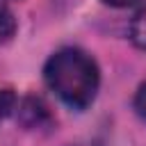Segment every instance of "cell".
I'll use <instances>...</instances> for the list:
<instances>
[{"mask_svg": "<svg viewBox=\"0 0 146 146\" xmlns=\"http://www.w3.org/2000/svg\"><path fill=\"white\" fill-rule=\"evenodd\" d=\"M43 80L66 107L82 112L96 100L100 87V68L87 50L66 46L46 59Z\"/></svg>", "mask_w": 146, "mask_h": 146, "instance_id": "obj_1", "label": "cell"}, {"mask_svg": "<svg viewBox=\"0 0 146 146\" xmlns=\"http://www.w3.org/2000/svg\"><path fill=\"white\" fill-rule=\"evenodd\" d=\"M16 119L25 130H50L55 125L50 107L39 96H25L16 105Z\"/></svg>", "mask_w": 146, "mask_h": 146, "instance_id": "obj_2", "label": "cell"}, {"mask_svg": "<svg viewBox=\"0 0 146 146\" xmlns=\"http://www.w3.org/2000/svg\"><path fill=\"white\" fill-rule=\"evenodd\" d=\"M130 41L135 43V48L146 50V5L139 7V11L132 16V23H130Z\"/></svg>", "mask_w": 146, "mask_h": 146, "instance_id": "obj_3", "label": "cell"}, {"mask_svg": "<svg viewBox=\"0 0 146 146\" xmlns=\"http://www.w3.org/2000/svg\"><path fill=\"white\" fill-rule=\"evenodd\" d=\"M16 27H18V23H16L14 11H11L7 5H2V2H0V46L9 43V41L14 39Z\"/></svg>", "mask_w": 146, "mask_h": 146, "instance_id": "obj_4", "label": "cell"}, {"mask_svg": "<svg viewBox=\"0 0 146 146\" xmlns=\"http://www.w3.org/2000/svg\"><path fill=\"white\" fill-rule=\"evenodd\" d=\"M16 105H18V98L14 94V89H0V123L16 112Z\"/></svg>", "mask_w": 146, "mask_h": 146, "instance_id": "obj_5", "label": "cell"}, {"mask_svg": "<svg viewBox=\"0 0 146 146\" xmlns=\"http://www.w3.org/2000/svg\"><path fill=\"white\" fill-rule=\"evenodd\" d=\"M132 107H135V112L146 121V82H141V84L137 87L135 98H132Z\"/></svg>", "mask_w": 146, "mask_h": 146, "instance_id": "obj_6", "label": "cell"}, {"mask_svg": "<svg viewBox=\"0 0 146 146\" xmlns=\"http://www.w3.org/2000/svg\"><path fill=\"white\" fill-rule=\"evenodd\" d=\"M100 2L107 5V7H114V9H123V7H132L139 0H100Z\"/></svg>", "mask_w": 146, "mask_h": 146, "instance_id": "obj_7", "label": "cell"}]
</instances>
